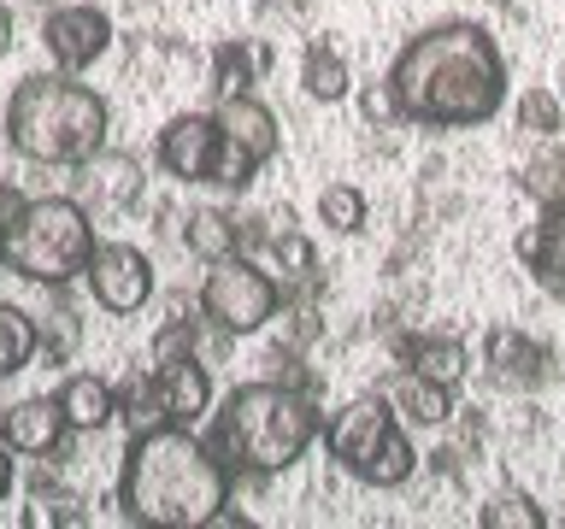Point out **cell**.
<instances>
[{
	"mask_svg": "<svg viewBox=\"0 0 565 529\" xmlns=\"http://www.w3.org/2000/svg\"><path fill=\"white\" fill-rule=\"evenodd\" d=\"M388 88L401 100V118L424 123V130H477V123L501 118L512 100L501 47L471 18L418 30L388 65Z\"/></svg>",
	"mask_w": 565,
	"mask_h": 529,
	"instance_id": "1",
	"label": "cell"
},
{
	"mask_svg": "<svg viewBox=\"0 0 565 529\" xmlns=\"http://www.w3.org/2000/svg\"><path fill=\"white\" fill-rule=\"evenodd\" d=\"M230 483H236V471L206 435L183 430V423H153L124 447L118 506L130 523L148 529H212V518L230 506Z\"/></svg>",
	"mask_w": 565,
	"mask_h": 529,
	"instance_id": "2",
	"label": "cell"
},
{
	"mask_svg": "<svg viewBox=\"0 0 565 529\" xmlns=\"http://www.w3.org/2000/svg\"><path fill=\"white\" fill-rule=\"evenodd\" d=\"M324 435V412H318L312 388L259 377L230 388L224 406L212 412V447L236 476H282L289 465L312 453V441Z\"/></svg>",
	"mask_w": 565,
	"mask_h": 529,
	"instance_id": "3",
	"label": "cell"
},
{
	"mask_svg": "<svg viewBox=\"0 0 565 529\" xmlns=\"http://www.w3.org/2000/svg\"><path fill=\"white\" fill-rule=\"evenodd\" d=\"M113 106L71 71L24 77L7 95V148L30 165H88L106 148Z\"/></svg>",
	"mask_w": 565,
	"mask_h": 529,
	"instance_id": "4",
	"label": "cell"
},
{
	"mask_svg": "<svg viewBox=\"0 0 565 529\" xmlns=\"http://www.w3.org/2000/svg\"><path fill=\"white\" fill-rule=\"evenodd\" d=\"M95 259V218L71 194H42L24 201L18 218L0 229V271L42 282V289H65L77 282Z\"/></svg>",
	"mask_w": 565,
	"mask_h": 529,
	"instance_id": "5",
	"label": "cell"
},
{
	"mask_svg": "<svg viewBox=\"0 0 565 529\" xmlns=\"http://www.w3.org/2000/svg\"><path fill=\"white\" fill-rule=\"evenodd\" d=\"M330 458L348 476H360L365 488H406L418 476V447L406 435L401 412L388 406V395H360L324 423Z\"/></svg>",
	"mask_w": 565,
	"mask_h": 529,
	"instance_id": "6",
	"label": "cell"
},
{
	"mask_svg": "<svg viewBox=\"0 0 565 529\" xmlns=\"http://www.w3.org/2000/svg\"><path fill=\"white\" fill-rule=\"evenodd\" d=\"M282 312V282L265 271V264L230 253L212 259L201 277V317L224 335H254Z\"/></svg>",
	"mask_w": 565,
	"mask_h": 529,
	"instance_id": "7",
	"label": "cell"
},
{
	"mask_svg": "<svg viewBox=\"0 0 565 529\" xmlns=\"http://www.w3.org/2000/svg\"><path fill=\"white\" fill-rule=\"evenodd\" d=\"M88 300L113 317H130L153 300V259L130 241H95V259H88Z\"/></svg>",
	"mask_w": 565,
	"mask_h": 529,
	"instance_id": "8",
	"label": "cell"
},
{
	"mask_svg": "<svg viewBox=\"0 0 565 529\" xmlns=\"http://www.w3.org/2000/svg\"><path fill=\"white\" fill-rule=\"evenodd\" d=\"M42 47H47L53 71L83 77V71L113 47V18H106L100 7H88V0H65V7H53L42 18Z\"/></svg>",
	"mask_w": 565,
	"mask_h": 529,
	"instance_id": "9",
	"label": "cell"
},
{
	"mask_svg": "<svg viewBox=\"0 0 565 529\" xmlns=\"http://www.w3.org/2000/svg\"><path fill=\"white\" fill-rule=\"evenodd\" d=\"M218 148H224L218 112H177L166 130H159L153 159H159V171H166V176H177V183H212Z\"/></svg>",
	"mask_w": 565,
	"mask_h": 529,
	"instance_id": "10",
	"label": "cell"
},
{
	"mask_svg": "<svg viewBox=\"0 0 565 529\" xmlns=\"http://www.w3.org/2000/svg\"><path fill=\"white\" fill-rule=\"evenodd\" d=\"M65 435H71V423H65V412H60V400H53V395L18 400V406L0 412V441H7L12 453H24V458L53 453Z\"/></svg>",
	"mask_w": 565,
	"mask_h": 529,
	"instance_id": "11",
	"label": "cell"
},
{
	"mask_svg": "<svg viewBox=\"0 0 565 529\" xmlns=\"http://www.w3.org/2000/svg\"><path fill=\"white\" fill-rule=\"evenodd\" d=\"M159 377V400H166V423H183V430H194L201 418H212V370L194 359V353H183V359L171 365H153Z\"/></svg>",
	"mask_w": 565,
	"mask_h": 529,
	"instance_id": "12",
	"label": "cell"
},
{
	"mask_svg": "<svg viewBox=\"0 0 565 529\" xmlns=\"http://www.w3.org/2000/svg\"><path fill=\"white\" fill-rule=\"evenodd\" d=\"M218 130H224V141H236L242 153H254L259 165L282 153V123H277L271 106L254 100V95H230V100H218Z\"/></svg>",
	"mask_w": 565,
	"mask_h": 529,
	"instance_id": "13",
	"label": "cell"
},
{
	"mask_svg": "<svg viewBox=\"0 0 565 529\" xmlns=\"http://www.w3.org/2000/svg\"><path fill=\"white\" fill-rule=\"evenodd\" d=\"M483 365H489V377L507 382V388H536L547 377V347L524 330H489Z\"/></svg>",
	"mask_w": 565,
	"mask_h": 529,
	"instance_id": "14",
	"label": "cell"
},
{
	"mask_svg": "<svg viewBox=\"0 0 565 529\" xmlns=\"http://www.w3.org/2000/svg\"><path fill=\"white\" fill-rule=\"evenodd\" d=\"M519 259L547 294H565V206H547L536 224L519 236Z\"/></svg>",
	"mask_w": 565,
	"mask_h": 529,
	"instance_id": "15",
	"label": "cell"
},
{
	"mask_svg": "<svg viewBox=\"0 0 565 529\" xmlns=\"http://www.w3.org/2000/svg\"><path fill=\"white\" fill-rule=\"evenodd\" d=\"M53 400H60V412H65V423H71V435H95V430H106V423L118 418L113 382L95 377V370H77V377H65Z\"/></svg>",
	"mask_w": 565,
	"mask_h": 529,
	"instance_id": "16",
	"label": "cell"
},
{
	"mask_svg": "<svg viewBox=\"0 0 565 529\" xmlns=\"http://www.w3.org/2000/svg\"><path fill=\"white\" fill-rule=\"evenodd\" d=\"M83 171V183L88 194H95V206H136L141 201V159L136 153H113V148H100Z\"/></svg>",
	"mask_w": 565,
	"mask_h": 529,
	"instance_id": "17",
	"label": "cell"
},
{
	"mask_svg": "<svg viewBox=\"0 0 565 529\" xmlns=\"http://www.w3.org/2000/svg\"><path fill=\"white\" fill-rule=\"evenodd\" d=\"M401 359L406 370H418V377H430L441 388H459L471 370V353L459 335H413V342H401Z\"/></svg>",
	"mask_w": 565,
	"mask_h": 529,
	"instance_id": "18",
	"label": "cell"
},
{
	"mask_svg": "<svg viewBox=\"0 0 565 529\" xmlns=\"http://www.w3.org/2000/svg\"><path fill=\"white\" fill-rule=\"evenodd\" d=\"M388 406H395L413 430H441V423L454 418V388L418 377V370H401L395 388H388Z\"/></svg>",
	"mask_w": 565,
	"mask_h": 529,
	"instance_id": "19",
	"label": "cell"
},
{
	"mask_svg": "<svg viewBox=\"0 0 565 529\" xmlns=\"http://www.w3.org/2000/svg\"><path fill=\"white\" fill-rule=\"evenodd\" d=\"M519 188H524V201L530 206H565V130L559 136H542V148L524 159V171H519Z\"/></svg>",
	"mask_w": 565,
	"mask_h": 529,
	"instance_id": "20",
	"label": "cell"
},
{
	"mask_svg": "<svg viewBox=\"0 0 565 529\" xmlns=\"http://www.w3.org/2000/svg\"><path fill=\"white\" fill-rule=\"evenodd\" d=\"M183 247L201 264L212 259H230V253H242V224L230 218L224 206H201V212H189V229H183Z\"/></svg>",
	"mask_w": 565,
	"mask_h": 529,
	"instance_id": "21",
	"label": "cell"
},
{
	"mask_svg": "<svg viewBox=\"0 0 565 529\" xmlns=\"http://www.w3.org/2000/svg\"><path fill=\"white\" fill-rule=\"evenodd\" d=\"M300 88H307V100L335 106V100L353 95V71H348V60L330 42H312L307 53H300Z\"/></svg>",
	"mask_w": 565,
	"mask_h": 529,
	"instance_id": "22",
	"label": "cell"
},
{
	"mask_svg": "<svg viewBox=\"0 0 565 529\" xmlns=\"http://www.w3.org/2000/svg\"><path fill=\"white\" fill-rule=\"evenodd\" d=\"M35 347H42V324H35L24 306H7V300H0V382L18 377V370L35 359Z\"/></svg>",
	"mask_w": 565,
	"mask_h": 529,
	"instance_id": "23",
	"label": "cell"
},
{
	"mask_svg": "<svg viewBox=\"0 0 565 529\" xmlns=\"http://www.w3.org/2000/svg\"><path fill=\"white\" fill-rule=\"evenodd\" d=\"M113 400H118V418H124V430H130V435L166 423V400H159V377H153V370H136L124 388H113Z\"/></svg>",
	"mask_w": 565,
	"mask_h": 529,
	"instance_id": "24",
	"label": "cell"
},
{
	"mask_svg": "<svg viewBox=\"0 0 565 529\" xmlns=\"http://www.w3.org/2000/svg\"><path fill=\"white\" fill-rule=\"evenodd\" d=\"M254 77H259V53L247 42H218L212 47V95L218 100L254 95Z\"/></svg>",
	"mask_w": 565,
	"mask_h": 529,
	"instance_id": "25",
	"label": "cell"
},
{
	"mask_svg": "<svg viewBox=\"0 0 565 529\" xmlns=\"http://www.w3.org/2000/svg\"><path fill=\"white\" fill-rule=\"evenodd\" d=\"M477 523L483 529H547V511L536 506V494L524 488H494L483 506H477Z\"/></svg>",
	"mask_w": 565,
	"mask_h": 529,
	"instance_id": "26",
	"label": "cell"
},
{
	"mask_svg": "<svg viewBox=\"0 0 565 529\" xmlns=\"http://www.w3.org/2000/svg\"><path fill=\"white\" fill-rule=\"evenodd\" d=\"M318 218H324L335 236H360L365 218H371V201L353 183H330L324 194H318Z\"/></svg>",
	"mask_w": 565,
	"mask_h": 529,
	"instance_id": "27",
	"label": "cell"
},
{
	"mask_svg": "<svg viewBox=\"0 0 565 529\" xmlns=\"http://www.w3.org/2000/svg\"><path fill=\"white\" fill-rule=\"evenodd\" d=\"M512 112H519V130L536 136V141L565 130V100L554 88H519V106H512Z\"/></svg>",
	"mask_w": 565,
	"mask_h": 529,
	"instance_id": "28",
	"label": "cell"
},
{
	"mask_svg": "<svg viewBox=\"0 0 565 529\" xmlns=\"http://www.w3.org/2000/svg\"><path fill=\"white\" fill-rule=\"evenodd\" d=\"M271 259H277L282 282H307L318 271V253H312V241L295 229V218H282V229H271Z\"/></svg>",
	"mask_w": 565,
	"mask_h": 529,
	"instance_id": "29",
	"label": "cell"
},
{
	"mask_svg": "<svg viewBox=\"0 0 565 529\" xmlns=\"http://www.w3.org/2000/svg\"><path fill=\"white\" fill-rule=\"evenodd\" d=\"M254 171H259V159H254V153H242L236 141H224V148H218V165H212V188L242 194L247 183H254Z\"/></svg>",
	"mask_w": 565,
	"mask_h": 529,
	"instance_id": "30",
	"label": "cell"
},
{
	"mask_svg": "<svg viewBox=\"0 0 565 529\" xmlns=\"http://www.w3.org/2000/svg\"><path fill=\"white\" fill-rule=\"evenodd\" d=\"M360 112H365V123H377V130H388V123H406V118H401V100H395V88H388V77L360 88Z\"/></svg>",
	"mask_w": 565,
	"mask_h": 529,
	"instance_id": "31",
	"label": "cell"
},
{
	"mask_svg": "<svg viewBox=\"0 0 565 529\" xmlns=\"http://www.w3.org/2000/svg\"><path fill=\"white\" fill-rule=\"evenodd\" d=\"M183 353H194V324H166L153 342V365H171V359H183Z\"/></svg>",
	"mask_w": 565,
	"mask_h": 529,
	"instance_id": "32",
	"label": "cell"
},
{
	"mask_svg": "<svg viewBox=\"0 0 565 529\" xmlns=\"http://www.w3.org/2000/svg\"><path fill=\"white\" fill-rule=\"evenodd\" d=\"M18 206H24V194H18V188H0V229L18 218Z\"/></svg>",
	"mask_w": 565,
	"mask_h": 529,
	"instance_id": "33",
	"label": "cell"
},
{
	"mask_svg": "<svg viewBox=\"0 0 565 529\" xmlns=\"http://www.w3.org/2000/svg\"><path fill=\"white\" fill-rule=\"evenodd\" d=\"M7 53H12V7L0 0V60H7Z\"/></svg>",
	"mask_w": 565,
	"mask_h": 529,
	"instance_id": "34",
	"label": "cell"
},
{
	"mask_svg": "<svg viewBox=\"0 0 565 529\" xmlns=\"http://www.w3.org/2000/svg\"><path fill=\"white\" fill-rule=\"evenodd\" d=\"M7 494H12V447L0 441V500H7Z\"/></svg>",
	"mask_w": 565,
	"mask_h": 529,
	"instance_id": "35",
	"label": "cell"
}]
</instances>
